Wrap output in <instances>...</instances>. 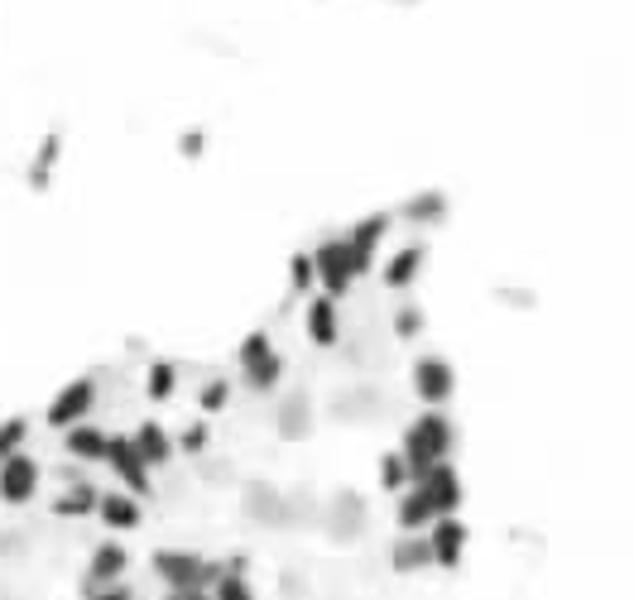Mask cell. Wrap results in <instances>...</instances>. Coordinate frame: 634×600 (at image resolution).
Wrapping results in <instances>:
<instances>
[{"mask_svg":"<svg viewBox=\"0 0 634 600\" xmlns=\"http://www.w3.org/2000/svg\"><path fill=\"white\" fill-rule=\"evenodd\" d=\"M452 447H457V428L442 408H423L400 437V451H404V461L414 466V480L423 471H433V466L452 461Z\"/></svg>","mask_w":634,"mask_h":600,"instance_id":"6da1fadb","label":"cell"},{"mask_svg":"<svg viewBox=\"0 0 634 600\" xmlns=\"http://www.w3.org/2000/svg\"><path fill=\"white\" fill-rule=\"evenodd\" d=\"M236 366H241V380L250 394H274L284 380V356L270 331H250L241 341V351H236Z\"/></svg>","mask_w":634,"mask_h":600,"instance_id":"7a4b0ae2","label":"cell"},{"mask_svg":"<svg viewBox=\"0 0 634 600\" xmlns=\"http://www.w3.org/2000/svg\"><path fill=\"white\" fill-rule=\"evenodd\" d=\"M106 466H111V476H116V486L130 490L135 500L150 504L158 495V486H154V471L144 466V457L135 451V443H130V433H111V447H106Z\"/></svg>","mask_w":634,"mask_h":600,"instance_id":"3957f363","label":"cell"},{"mask_svg":"<svg viewBox=\"0 0 634 600\" xmlns=\"http://www.w3.org/2000/svg\"><path fill=\"white\" fill-rule=\"evenodd\" d=\"M313 264H317V293L341 303L356 288V260H351L347 236H327L323 246L313 250Z\"/></svg>","mask_w":634,"mask_h":600,"instance_id":"277c9868","label":"cell"},{"mask_svg":"<svg viewBox=\"0 0 634 600\" xmlns=\"http://www.w3.org/2000/svg\"><path fill=\"white\" fill-rule=\"evenodd\" d=\"M97 399H101L97 380H91V375H77V380H68L58 394L48 399L44 423H48V428H58V433H68V428H77V423H87V418H91Z\"/></svg>","mask_w":634,"mask_h":600,"instance_id":"5b68a950","label":"cell"},{"mask_svg":"<svg viewBox=\"0 0 634 600\" xmlns=\"http://www.w3.org/2000/svg\"><path fill=\"white\" fill-rule=\"evenodd\" d=\"M135 548H130L125 538H116V533H106L87 548V563H83V577L97 581V586H111V581H130L135 577Z\"/></svg>","mask_w":634,"mask_h":600,"instance_id":"8992f818","label":"cell"},{"mask_svg":"<svg viewBox=\"0 0 634 600\" xmlns=\"http://www.w3.org/2000/svg\"><path fill=\"white\" fill-rule=\"evenodd\" d=\"M39 490H44V461H39L34 451H20V457L0 461V504H6V510L34 504Z\"/></svg>","mask_w":634,"mask_h":600,"instance_id":"52a82bcc","label":"cell"},{"mask_svg":"<svg viewBox=\"0 0 634 600\" xmlns=\"http://www.w3.org/2000/svg\"><path fill=\"white\" fill-rule=\"evenodd\" d=\"M408 384H414L423 408H447L457 394V370H452V360H442V356H418L414 370H408Z\"/></svg>","mask_w":634,"mask_h":600,"instance_id":"ba28073f","label":"cell"},{"mask_svg":"<svg viewBox=\"0 0 634 600\" xmlns=\"http://www.w3.org/2000/svg\"><path fill=\"white\" fill-rule=\"evenodd\" d=\"M467 543H471V528H467L461 514H442L438 524L428 528V548H433L438 577H457L461 563H467Z\"/></svg>","mask_w":634,"mask_h":600,"instance_id":"9c48e42d","label":"cell"},{"mask_svg":"<svg viewBox=\"0 0 634 600\" xmlns=\"http://www.w3.org/2000/svg\"><path fill=\"white\" fill-rule=\"evenodd\" d=\"M91 524H101L106 533H116V538H125V533H140L150 524V504L135 500L130 490H101L97 500V519Z\"/></svg>","mask_w":634,"mask_h":600,"instance_id":"30bf717a","label":"cell"},{"mask_svg":"<svg viewBox=\"0 0 634 600\" xmlns=\"http://www.w3.org/2000/svg\"><path fill=\"white\" fill-rule=\"evenodd\" d=\"M390 226H394V217L375 211V217L356 221L351 231H347V246H351V260H356V279H365L370 270H375V255H380V246H385Z\"/></svg>","mask_w":634,"mask_h":600,"instance_id":"8fae6325","label":"cell"},{"mask_svg":"<svg viewBox=\"0 0 634 600\" xmlns=\"http://www.w3.org/2000/svg\"><path fill=\"white\" fill-rule=\"evenodd\" d=\"M303 331H308L313 346L332 351V346L341 341V308H337V298H327V293H313L308 308H303Z\"/></svg>","mask_w":634,"mask_h":600,"instance_id":"7c38bea8","label":"cell"},{"mask_svg":"<svg viewBox=\"0 0 634 600\" xmlns=\"http://www.w3.org/2000/svg\"><path fill=\"white\" fill-rule=\"evenodd\" d=\"M414 486H418L433 504H438V514H461V500H467V490H461V476H457L452 461H442V466H433V471H423Z\"/></svg>","mask_w":634,"mask_h":600,"instance_id":"4fadbf2b","label":"cell"},{"mask_svg":"<svg viewBox=\"0 0 634 600\" xmlns=\"http://www.w3.org/2000/svg\"><path fill=\"white\" fill-rule=\"evenodd\" d=\"M106 447H111V433L91 418L63 433V457L77 461V466H106Z\"/></svg>","mask_w":634,"mask_h":600,"instance_id":"5bb4252c","label":"cell"},{"mask_svg":"<svg viewBox=\"0 0 634 600\" xmlns=\"http://www.w3.org/2000/svg\"><path fill=\"white\" fill-rule=\"evenodd\" d=\"M130 443H135V451L144 457V466H150V471H164V466H174V457H178L174 433H168L158 418H144V423H135V433H130Z\"/></svg>","mask_w":634,"mask_h":600,"instance_id":"9a60e30c","label":"cell"},{"mask_svg":"<svg viewBox=\"0 0 634 600\" xmlns=\"http://www.w3.org/2000/svg\"><path fill=\"white\" fill-rule=\"evenodd\" d=\"M390 519H394V533H428L442 514H438V504L423 495L418 486H408L404 495L394 500V514H390Z\"/></svg>","mask_w":634,"mask_h":600,"instance_id":"2e32d148","label":"cell"},{"mask_svg":"<svg viewBox=\"0 0 634 600\" xmlns=\"http://www.w3.org/2000/svg\"><path fill=\"white\" fill-rule=\"evenodd\" d=\"M423 260H428V250H423V246H400L385 260V270H380V284H385L390 293H408V288H414V279L423 274Z\"/></svg>","mask_w":634,"mask_h":600,"instance_id":"e0dca14e","label":"cell"},{"mask_svg":"<svg viewBox=\"0 0 634 600\" xmlns=\"http://www.w3.org/2000/svg\"><path fill=\"white\" fill-rule=\"evenodd\" d=\"M375 486H380V495H390V500H400L404 490L414 486V466L404 461L400 447L380 451V461H375Z\"/></svg>","mask_w":634,"mask_h":600,"instance_id":"ac0fdd59","label":"cell"},{"mask_svg":"<svg viewBox=\"0 0 634 600\" xmlns=\"http://www.w3.org/2000/svg\"><path fill=\"white\" fill-rule=\"evenodd\" d=\"M174 394H178V366L174 360H150V370H144V399L150 404H168Z\"/></svg>","mask_w":634,"mask_h":600,"instance_id":"d6986e66","label":"cell"},{"mask_svg":"<svg viewBox=\"0 0 634 600\" xmlns=\"http://www.w3.org/2000/svg\"><path fill=\"white\" fill-rule=\"evenodd\" d=\"M231 390H236V384H231L227 375L203 380V390H197V413H203V418H217V413H227V408H231Z\"/></svg>","mask_w":634,"mask_h":600,"instance_id":"ffe728a7","label":"cell"},{"mask_svg":"<svg viewBox=\"0 0 634 600\" xmlns=\"http://www.w3.org/2000/svg\"><path fill=\"white\" fill-rule=\"evenodd\" d=\"M174 447H178V457H203V451L211 447V423L197 413L193 423H183V428L174 433Z\"/></svg>","mask_w":634,"mask_h":600,"instance_id":"44dd1931","label":"cell"},{"mask_svg":"<svg viewBox=\"0 0 634 600\" xmlns=\"http://www.w3.org/2000/svg\"><path fill=\"white\" fill-rule=\"evenodd\" d=\"M442 217H447V197L442 193H418V197H408V203H404V221H414V226H433Z\"/></svg>","mask_w":634,"mask_h":600,"instance_id":"7402d4cb","label":"cell"},{"mask_svg":"<svg viewBox=\"0 0 634 600\" xmlns=\"http://www.w3.org/2000/svg\"><path fill=\"white\" fill-rule=\"evenodd\" d=\"M288 293L303 298V293H317V264H313V250H298V255H288Z\"/></svg>","mask_w":634,"mask_h":600,"instance_id":"603a6c76","label":"cell"},{"mask_svg":"<svg viewBox=\"0 0 634 600\" xmlns=\"http://www.w3.org/2000/svg\"><path fill=\"white\" fill-rule=\"evenodd\" d=\"M313 428V418H308V399L294 394V399H284V408H280V433L288 437V443H298V437H308Z\"/></svg>","mask_w":634,"mask_h":600,"instance_id":"cb8c5ba5","label":"cell"},{"mask_svg":"<svg viewBox=\"0 0 634 600\" xmlns=\"http://www.w3.org/2000/svg\"><path fill=\"white\" fill-rule=\"evenodd\" d=\"M24 443H30V418H24V413H10V418H0V461L20 457Z\"/></svg>","mask_w":634,"mask_h":600,"instance_id":"d4e9b609","label":"cell"},{"mask_svg":"<svg viewBox=\"0 0 634 600\" xmlns=\"http://www.w3.org/2000/svg\"><path fill=\"white\" fill-rule=\"evenodd\" d=\"M394 337L400 341H414V337H423V327H428V317H423V308L418 303H400V313H394Z\"/></svg>","mask_w":634,"mask_h":600,"instance_id":"484cf974","label":"cell"},{"mask_svg":"<svg viewBox=\"0 0 634 600\" xmlns=\"http://www.w3.org/2000/svg\"><path fill=\"white\" fill-rule=\"evenodd\" d=\"M63 154V140L58 135H44V144H39V159H34V168H30V183L34 188H48V168H53V159Z\"/></svg>","mask_w":634,"mask_h":600,"instance_id":"4316f807","label":"cell"},{"mask_svg":"<svg viewBox=\"0 0 634 600\" xmlns=\"http://www.w3.org/2000/svg\"><path fill=\"white\" fill-rule=\"evenodd\" d=\"M203 140H207L203 130H188V135L178 140V154H183V159H197V154H203Z\"/></svg>","mask_w":634,"mask_h":600,"instance_id":"83f0119b","label":"cell"},{"mask_svg":"<svg viewBox=\"0 0 634 600\" xmlns=\"http://www.w3.org/2000/svg\"><path fill=\"white\" fill-rule=\"evenodd\" d=\"M154 600H211V591H158Z\"/></svg>","mask_w":634,"mask_h":600,"instance_id":"f1b7e54d","label":"cell"},{"mask_svg":"<svg viewBox=\"0 0 634 600\" xmlns=\"http://www.w3.org/2000/svg\"><path fill=\"white\" fill-rule=\"evenodd\" d=\"M140 600H154V596H140Z\"/></svg>","mask_w":634,"mask_h":600,"instance_id":"f546056e","label":"cell"}]
</instances>
